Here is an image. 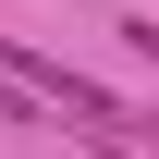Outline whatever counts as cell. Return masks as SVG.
Instances as JSON below:
<instances>
[{
	"label": "cell",
	"mask_w": 159,
	"mask_h": 159,
	"mask_svg": "<svg viewBox=\"0 0 159 159\" xmlns=\"http://www.w3.org/2000/svg\"><path fill=\"white\" fill-rule=\"evenodd\" d=\"M122 135H135V147H147V159H159V110H147V122H122Z\"/></svg>",
	"instance_id": "3957f363"
},
{
	"label": "cell",
	"mask_w": 159,
	"mask_h": 159,
	"mask_svg": "<svg viewBox=\"0 0 159 159\" xmlns=\"http://www.w3.org/2000/svg\"><path fill=\"white\" fill-rule=\"evenodd\" d=\"M122 49H135V61H159V25H122Z\"/></svg>",
	"instance_id": "7a4b0ae2"
},
{
	"label": "cell",
	"mask_w": 159,
	"mask_h": 159,
	"mask_svg": "<svg viewBox=\"0 0 159 159\" xmlns=\"http://www.w3.org/2000/svg\"><path fill=\"white\" fill-rule=\"evenodd\" d=\"M25 110H37V98H25V86H12V74H0V122H25Z\"/></svg>",
	"instance_id": "6da1fadb"
}]
</instances>
